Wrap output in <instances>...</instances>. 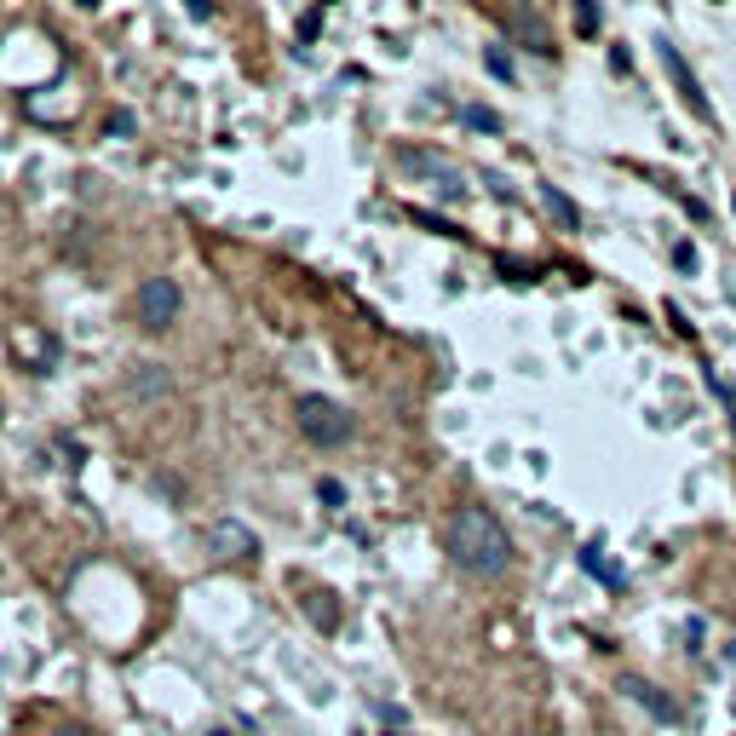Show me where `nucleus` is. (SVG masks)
I'll return each mask as SVG.
<instances>
[{"label":"nucleus","mask_w":736,"mask_h":736,"mask_svg":"<svg viewBox=\"0 0 736 736\" xmlns=\"http://www.w3.org/2000/svg\"><path fill=\"white\" fill-rule=\"evenodd\" d=\"M731 207H736V202H731Z\"/></svg>","instance_id":"20"},{"label":"nucleus","mask_w":736,"mask_h":736,"mask_svg":"<svg viewBox=\"0 0 736 736\" xmlns=\"http://www.w3.org/2000/svg\"><path fill=\"white\" fill-rule=\"evenodd\" d=\"M58 736H81V731H58Z\"/></svg>","instance_id":"19"},{"label":"nucleus","mask_w":736,"mask_h":736,"mask_svg":"<svg viewBox=\"0 0 736 736\" xmlns=\"http://www.w3.org/2000/svg\"><path fill=\"white\" fill-rule=\"evenodd\" d=\"M541 202L552 207V219H558L564 230H575V225H581V213H575V202L564 196V190H558V184H541Z\"/></svg>","instance_id":"8"},{"label":"nucleus","mask_w":736,"mask_h":736,"mask_svg":"<svg viewBox=\"0 0 736 736\" xmlns=\"http://www.w3.org/2000/svg\"><path fill=\"white\" fill-rule=\"evenodd\" d=\"M317 501H322V506H345V483H340V478H322V483H317Z\"/></svg>","instance_id":"14"},{"label":"nucleus","mask_w":736,"mask_h":736,"mask_svg":"<svg viewBox=\"0 0 736 736\" xmlns=\"http://www.w3.org/2000/svg\"><path fill=\"white\" fill-rule=\"evenodd\" d=\"M207 541H213V552H225V558H253V552H259V541H253L236 518H219V524L207 529Z\"/></svg>","instance_id":"7"},{"label":"nucleus","mask_w":736,"mask_h":736,"mask_svg":"<svg viewBox=\"0 0 736 736\" xmlns=\"http://www.w3.org/2000/svg\"><path fill=\"white\" fill-rule=\"evenodd\" d=\"M662 69L673 75V87H679V98H685V110L690 115H702V121H713V104H708V92H702V81H696V69L685 64V52L673 41H662Z\"/></svg>","instance_id":"4"},{"label":"nucleus","mask_w":736,"mask_h":736,"mask_svg":"<svg viewBox=\"0 0 736 736\" xmlns=\"http://www.w3.org/2000/svg\"><path fill=\"white\" fill-rule=\"evenodd\" d=\"M621 696H627V702H639L644 713H650V719H662V725H679V702H673V696H667V690H656L650 685V679H639V673H621Z\"/></svg>","instance_id":"6"},{"label":"nucleus","mask_w":736,"mask_h":736,"mask_svg":"<svg viewBox=\"0 0 736 736\" xmlns=\"http://www.w3.org/2000/svg\"><path fill=\"white\" fill-rule=\"evenodd\" d=\"M305 610H311V621H317L322 633H334V627H340V604H334V593H311V598H305Z\"/></svg>","instance_id":"10"},{"label":"nucleus","mask_w":736,"mask_h":736,"mask_svg":"<svg viewBox=\"0 0 736 736\" xmlns=\"http://www.w3.org/2000/svg\"><path fill=\"white\" fill-rule=\"evenodd\" d=\"M167 386V374H156V368H150V374H133V391H161Z\"/></svg>","instance_id":"16"},{"label":"nucleus","mask_w":736,"mask_h":736,"mask_svg":"<svg viewBox=\"0 0 736 736\" xmlns=\"http://www.w3.org/2000/svg\"><path fill=\"white\" fill-rule=\"evenodd\" d=\"M708 386H713V391H725V403L736 409V386H725V380H713V374H708Z\"/></svg>","instance_id":"18"},{"label":"nucleus","mask_w":736,"mask_h":736,"mask_svg":"<svg viewBox=\"0 0 736 736\" xmlns=\"http://www.w3.org/2000/svg\"><path fill=\"white\" fill-rule=\"evenodd\" d=\"M610 69H616V75H627V69H633V58H627V46H616V52H610Z\"/></svg>","instance_id":"17"},{"label":"nucleus","mask_w":736,"mask_h":736,"mask_svg":"<svg viewBox=\"0 0 736 736\" xmlns=\"http://www.w3.org/2000/svg\"><path fill=\"white\" fill-rule=\"evenodd\" d=\"M581 570H587V575H598L604 587H621V581H627V575H621V570H616V564H610V558H604L598 547H581Z\"/></svg>","instance_id":"9"},{"label":"nucleus","mask_w":736,"mask_h":736,"mask_svg":"<svg viewBox=\"0 0 736 736\" xmlns=\"http://www.w3.org/2000/svg\"><path fill=\"white\" fill-rule=\"evenodd\" d=\"M483 69H489L495 81H512V58H506L501 46H489V52H483Z\"/></svg>","instance_id":"13"},{"label":"nucleus","mask_w":736,"mask_h":736,"mask_svg":"<svg viewBox=\"0 0 736 736\" xmlns=\"http://www.w3.org/2000/svg\"><path fill=\"white\" fill-rule=\"evenodd\" d=\"M449 558H455V570L478 575V581L506 575V564H512V541H506L501 518H495L489 506H460L455 524H449Z\"/></svg>","instance_id":"1"},{"label":"nucleus","mask_w":736,"mask_h":736,"mask_svg":"<svg viewBox=\"0 0 736 736\" xmlns=\"http://www.w3.org/2000/svg\"><path fill=\"white\" fill-rule=\"evenodd\" d=\"M460 121H466V127H478V133H501V115L483 110V104H466V110H460Z\"/></svg>","instance_id":"11"},{"label":"nucleus","mask_w":736,"mask_h":736,"mask_svg":"<svg viewBox=\"0 0 736 736\" xmlns=\"http://www.w3.org/2000/svg\"><path fill=\"white\" fill-rule=\"evenodd\" d=\"M575 29H581V35H598V29H604V12H598V0H575Z\"/></svg>","instance_id":"12"},{"label":"nucleus","mask_w":736,"mask_h":736,"mask_svg":"<svg viewBox=\"0 0 736 736\" xmlns=\"http://www.w3.org/2000/svg\"><path fill=\"white\" fill-rule=\"evenodd\" d=\"M299 432L311 437L317 449H340L351 437V414L340 403H328V397H299Z\"/></svg>","instance_id":"2"},{"label":"nucleus","mask_w":736,"mask_h":736,"mask_svg":"<svg viewBox=\"0 0 736 736\" xmlns=\"http://www.w3.org/2000/svg\"><path fill=\"white\" fill-rule=\"evenodd\" d=\"M403 167H409V173H420V179H432L449 202H455V196H466V173H460L455 161L432 156V150H403Z\"/></svg>","instance_id":"5"},{"label":"nucleus","mask_w":736,"mask_h":736,"mask_svg":"<svg viewBox=\"0 0 736 736\" xmlns=\"http://www.w3.org/2000/svg\"><path fill=\"white\" fill-rule=\"evenodd\" d=\"M673 265H679V271H696V248H690V242H673Z\"/></svg>","instance_id":"15"},{"label":"nucleus","mask_w":736,"mask_h":736,"mask_svg":"<svg viewBox=\"0 0 736 736\" xmlns=\"http://www.w3.org/2000/svg\"><path fill=\"white\" fill-rule=\"evenodd\" d=\"M179 305H184V294H179L173 276H150V282L138 288V322H144L150 334L173 328V322H179Z\"/></svg>","instance_id":"3"}]
</instances>
